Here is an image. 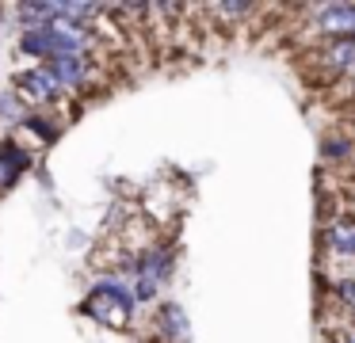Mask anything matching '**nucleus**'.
<instances>
[{
  "instance_id": "1",
  "label": "nucleus",
  "mask_w": 355,
  "mask_h": 343,
  "mask_svg": "<svg viewBox=\"0 0 355 343\" xmlns=\"http://www.w3.org/2000/svg\"><path fill=\"white\" fill-rule=\"evenodd\" d=\"M19 46H24V53H35V58H65V53H85L88 46V35L80 23L73 19H50V23H39V27H27L24 38H19Z\"/></svg>"
},
{
  "instance_id": "2",
  "label": "nucleus",
  "mask_w": 355,
  "mask_h": 343,
  "mask_svg": "<svg viewBox=\"0 0 355 343\" xmlns=\"http://www.w3.org/2000/svg\"><path fill=\"white\" fill-rule=\"evenodd\" d=\"M134 290H126V286H119V282H100V286L88 294V305H85V313L88 317H96L100 324H111V328H123L126 320H130V313H134Z\"/></svg>"
},
{
  "instance_id": "3",
  "label": "nucleus",
  "mask_w": 355,
  "mask_h": 343,
  "mask_svg": "<svg viewBox=\"0 0 355 343\" xmlns=\"http://www.w3.org/2000/svg\"><path fill=\"white\" fill-rule=\"evenodd\" d=\"M309 15H313L309 27L329 42L332 38H355V4H317L309 8Z\"/></svg>"
},
{
  "instance_id": "4",
  "label": "nucleus",
  "mask_w": 355,
  "mask_h": 343,
  "mask_svg": "<svg viewBox=\"0 0 355 343\" xmlns=\"http://www.w3.org/2000/svg\"><path fill=\"white\" fill-rule=\"evenodd\" d=\"M324 248L340 259H355V213L332 218L329 225H324Z\"/></svg>"
},
{
  "instance_id": "5",
  "label": "nucleus",
  "mask_w": 355,
  "mask_h": 343,
  "mask_svg": "<svg viewBox=\"0 0 355 343\" xmlns=\"http://www.w3.org/2000/svg\"><path fill=\"white\" fill-rule=\"evenodd\" d=\"M19 91H24L27 99H35V103H46V99H58L65 88L58 84V76L50 73L46 65H42V69H35V73H24V76H19Z\"/></svg>"
},
{
  "instance_id": "6",
  "label": "nucleus",
  "mask_w": 355,
  "mask_h": 343,
  "mask_svg": "<svg viewBox=\"0 0 355 343\" xmlns=\"http://www.w3.org/2000/svg\"><path fill=\"white\" fill-rule=\"evenodd\" d=\"M46 69L58 76V84H62V88H77V84L85 80V73H88V65H85V53H65V58L50 61Z\"/></svg>"
},
{
  "instance_id": "7",
  "label": "nucleus",
  "mask_w": 355,
  "mask_h": 343,
  "mask_svg": "<svg viewBox=\"0 0 355 343\" xmlns=\"http://www.w3.org/2000/svg\"><path fill=\"white\" fill-rule=\"evenodd\" d=\"M27 168V157L19 152V145H0V183H12Z\"/></svg>"
},
{
  "instance_id": "8",
  "label": "nucleus",
  "mask_w": 355,
  "mask_h": 343,
  "mask_svg": "<svg viewBox=\"0 0 355 343\" xmlns=\"http://www.w3.org/2000/svg\"><path fill=\"white\" fill-rule=\"evenodd\" d=\"M161 320H164V335H168V340H184V335H187V317H184L180 305L168 301L161 309Z\"/></svg>"
},
{
  "instance_id": "9",
  "label": "nucleus",
  "mask_w": 355,
  "mask_h": 343,
  "mask_svg": "<svg viewBox=\"0 0 355 343\" xmlns=\"http://www.w3.org/2000/svg\"><path fill=\"white\" fill-rule=\"evenodd\" d=\"M336 297H340V305H344L347 313H355V274H347V279L336 282Z\"/></svg>"
},
{
  "instance_id": "10",
  "label": "nucleus",
  "mask_w": 355,
  "mask_h": 343,
  "mask_svg": "<svg viewBox=\"0 0 355 343\" xmlns=\"http://www.w3.org/2000/svg\"><path fill=\"white\" fill-rule=\"evenodd\" d=\"M352 149H355V141H347V137H329V141H324V157H329V160L347 157Z\"/></svg>"
},
{
  "instance_id": "11",
  "label": "nucleus",
  "mask_w": 355,
  "mask_h": 343,
  "mask_svg": "<svg viewBox=\"0 0 355 343\" xmlns=\"http://www.w3.org/2000/svg\"><path fill=\"white\" fill-rule=\"evenodd\" d=\"M332 343H355V328H344V332H340Z\"/></svg>"
},
{
  "instance_id": "12",
  "label": "nucleus",
  "mask_w": 355,
  "mask_h": 343,
  "mask_svg": "<svg viewBox=\"0 0 355 343\" xmlns=\"http://www.w3.org/2000/svg\"><path fill=\"white\" fill-rule=\"evenodd\" d=\"M347 88H352V96H355V76H352V80H347Z\"/></svg>"
}]
</instances>
